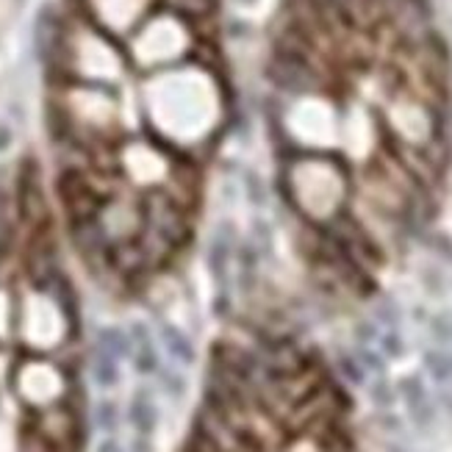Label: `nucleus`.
Here are the masks:
<instances>
[{
  "label": "nucleus",
  "mask_w": 452,
  "mask_h": 452,
  "mask_svg": "<svg viewBox=\"0 0 452 452\" xmlns=\"http://www.w3.org/2000/svg\"><path fill=\"white\" fill-rule=\"evenodd\" d=\"M142 114L147 134L186 159L206 150L225 125V92L211 67L184 61L147 72Z\"/></svg>",
  "instance_id": "1"
},
{
  "label": "nucleus",
  "mask_w": 452,
  "mask_h": 452,
  "mask_svg": "<svg viewBox=\"0 0 452 452\" xmlns=\"http://www.w3.org/2000/svg\"><path fill=\"white\" fill-rule=\"evenodd\" d=\"M47 131L56 147L97 153L125 139V111L114 89L56 81L47 100Z\"/></svg>",
  "instance_id": "2"
},
{
  "label": "nucleus",
  "mask_w": 452,
  "mask_h": 452,
  "mask_svg": "<svg viewBox=\"0 0 452 452\" xmlns=\"http://www.w3.org/2000/svg\"><path fill=\"white\" fill-rule=\"evenodd\" d=\"M47 72L53 83L75 81L114 89L128 72L125 45L72 11L61 17V31L47 61Z\"/></svg>",
  "instance_id": "3"
},
{
  "label": "nucleus",
  "mask_w": 452,
  "mask_h": 452,
  "mask_svg": "<svg viewBox=\"0 0 452 452\" xmlns=\"http://www.w3.org/2000/svg\"><path fill=\"white\" fill-rule=\"evenodd\" d=\"M75 294L64 275L47 286L17 289V341L25 353L56 355L75 341Z\"/></svg>",
  "instance_id": "4"
},
{
  "label": "nucleus",
  "mask_w": 452,
  "mask_h": 452,
  "mask_svg": "<svg viewBox=\"0 0 452 452\" xmlns=\"http://www.w3.org/2000/svg\"><path fill=\"white\" fill-rule=\"evenodd\" d=\"M195 25L186 17L156 6L125 39V56L128 64H134L136 70L159 72L189 61V56L195 53Z\"/></svg>",
  "instance_id": "5"
},
{
  "label": "nucleus",
  "mask_w": 452,
  "mask_h": 452,
  "mask_svg": "<svg viewBox=\"0 0 452 452\" xmlns=\"http://www.w3.org/2000/svg\"><path fill=\"white\" fill-rule=\"evenodd\" d=\"M184 161V156L164 147L153 136H125L114 145V170L120 181L142 195L164 189Z\"/></svg>",
  "instance_id": "6"
},
{
  "label": "nucleus",
  "mask_w": 452,
  "mask_h": 452,
  "mask_svg": "<svg viewBox=\"0 0 452 452\" xmlns=\"http://www.w3.org/2000/svg\"><path fill=\"white\" fill-rule=\"evenodd\" d=\"M8 383L14 397L31 411L61 405L72 397V372L53 355L25 353L14 361Z\"/></svg>",
  "instance_id": "7"
},
{
  "label": "nucleus",
  "mask_w": 452,
  "mask_h": 452,
  "mask_svg": "<svg viewBox=\"0 0 452 452\" xmlns=\"http://www.w3.org/2000/svg\"><path fill=\"white\" fill-rule=\"evenodd\" d=\"M89 225L95 230L97 241L111 252L114 247L122 244H134L139 241V236L145 233L147 225V214H145V195L128 189L125 184L117 186L114 192H108L95 214L89 217Z\"/></svg>",
  "instance_id": "8"
},
{
  "label": "nucleus",
  "mask_w": 452,
  "mask_h": 452,
  "mask_svg": "<svg viewBox=\"0 0 452 452\" xmlns=\"http://www.w3.org/2000/svg\"><path fill=\"white\" fill-rule=\"evenodd\" d=\"M159 0H75V11L114 39H128Z\"/></svg>",
  "instance_id": "9"
},
{
  "label": "nucleus",
  "mask_w": 452,
  "mask_h": 452,
  "mask_svg": "<svg viewBox=\"0 0 452 452\" xmlns=\"http://www.w3.org/2000/svg\"><path fill=\"white\" fill-rule=\"evenodd\" d=\"M125 419L128 425L134 428V433L139 436H153L156 428H159V405H156V397L147 386H136L131 400H128V408H125Z\"/></svg>",
  "instance_id": "10"
},
{
  "label": "nucleus",
  "mask_w": 452,
  "mask_h": 452,
  "mask_svg": "<svg viewBox=\"0 0 452 452\" xmlns=\"http://www.w3.org/2000/svg\"><path fill=\"white\" fill-rule=\"evenodd\" d=\"M227 223H220L211 233V241H209V272L217 283H225L227 277V266H230V255H233V236H227Z\"/></svg>",
  "instance_id": "11"
},
{
  "label": "nucleus",
  "mask_w": 452,
  "mask_h": 452,
  "mask_svg": "<svg viewBox=\"0 0 452 452\" xmlns=\"http://www.w3.org/2000/svg\"><path fill=\"white\" fill-rule=\"evenodd\" d=\"M159 336H161V344H164V350L170 353V358H175L181 366H192V364H195L197 353H195V341L189 339V333H184L178 325L164 322Z\"/></svg>",
  "instance_id": "12"
},
{
  "label": "nucleus",
  "mask_w": 452,
  "mask_h": 452,
  "mask_svg": "<svg viewBox=\"0 0 452 452\" xmlns=\"http://www.w3.org/2000/svg\"><path fill=\"white\" fill-rule=\"evenodd\" d=\"M17 339V286L0 280V347Z\"/></svg>",
  "instance_id": "13"
},
{
  "label": "nucleus",
  "mask_w": 452,
  "mask_h": 452,
  "mask_svg": "<svg viewBox=\"0 0 452 452\" xmlns=\"http://www.w3.org/2000/svg\"><path fill=\"white\" fill-rule=\"evenodd\" d=\"M95 347L106 350V353L114 355L117 361L134 355V339H131V333H128L125 328H117V325L100 328V330H97V339H95Z\"/></svg>",
  "instance_id": "14"
},
{
  "label": "nucleus",
  "mask_w": 452,
  "mask_h": 452,
  "mask_svg": "<svg viewBox=\"0 0 452 452\" xmlns=\"http://www.w3.org/2000/svg\"><path fill=\"white\" fill-rule=\"evenodd\" d=\"M89 369H92V380L100 389H114L120 383V361L114 355H108L106 350H100V347H95Z\"/></svg>",
  "instance_id": "15"
},
{
  "label": "nucleus",
  "mask_w": 452,
  "mask_h": 452,
  "mask_svg": "<svg viewBox=\"0 0 452 452\" xmlns=\"http://www.w3.org/2000/svg\"><path fill=\"white\" fill-rule=\"evenodd\" d=\"M156 375H161L159 383H161V392H164L170 400L181 403V400L186 397V392H189V380H186L178 369H159Z\"/></svg>",
  "instance_id": "16"
},
{
  "label": "nucleus",
  "mask_w": 452,
  "mask_h": 452,
  "mask_svg": "<svg viewBox=\"0 0 452 452\" xmlns=\"http://www.w3.org/2000/svg\"><path fill=\"white\" fill-rule=\"evenodd\" d=\"M95 425L103 430V433H114L120 428V405L114 400H100L95 405Z\"/></svg>",
  "instance_id": "17"
},
{
  "label": "nucleus",
  "mask_w": 452,
  "mask_h": 452,
  "mask_svg": "<svg viewBox=\"0 0 452 452\" xmlns=\"http://www.w3.org/2000/svg\"><path fill=\"white\" fill-rule=\"evenodd\" d=\"M425 366L436 380H450L452 378V355L450 353H428L425 355Z\"/></svg>",
  "instance_id": "18"
},
{
  "label": "nucleus",
  "mask_w": 452,
  "mask_h": 452,
  "mask_svg": "<svg viewBox=\"0 0 452 452\" xmlns=\"http://www.w3.org/2000/svg\"><path fill=\"white\" fill-rule=\"evenodd\" d=\"M400 394L405 397V403H408V408L425 400V389H422V383H419V378H405V380H400Z\"/></svg>",
  "instance_id": "19"
},
{
  "label": "nucleus",
  "mask_w": 452,
  "mask_h": 452,
  "mask_svg": "<svg viewBox=\"0 0 452 452\" xmlns=\"http://www.w3.org/2000/svg\"><path fill=\"white\" fill-rule=\"evenodd\" d=\"M339 369H341V375H344L350 383H364V369H361L353 358L341 355V358H339Z\"/></svg>",
  "instance_id": "20"
},
{
  "label": "nucleus",
  "mask_w": 452,
  "mask_h": 452,
  "mask_svg": "<svg viewBox=\"0 0 452 452\" xmlns=\"http://www.w3.org/2000/svg\"><path fill=\"white\" fill-rule=\"evenodd\" d=\"M372 400H375V405L389 408V405L394 403V392H392V386H389L386 380H378V383L372 386Z\"/></svg>",
  "instance_id": "21"
},
{
  "label": "nucleus",
  "mask_w": 452,
  "mask_h": 452,
  "mask_svg": "<svg viewBox=\"0 0 452 452\" xmlns=\"http://www.w3.org/2000/svg\"><path fill=\"white\" fill-rule=\"evenodd\" d=\"M433 336L439 341H452V314H439L433 319Z\"/></svg>",
  "instance_id": "22"
},
{
  "label": "nucleus",
  "mask_w": 452,
  "mask_h": 452,
  "mask_svg": "<svg viewBox=\"0 0 452 452\" xmlns=\"http://www.w3.org/2000/svg\"><path fill=\"white\" fill-rule=\"evenodd\" d=\"M380 344H383V353H386V355H392V358L403 355V341H400L397 333H386V336L380 339Z\"/></svg>",
  "instance_id": "23"
},
{
  "label": "nucleus",
  "mask_w": 452,
  "mask_h": 452,
  "mask_svg": "<svg viewBox=\"0 0 452 452\" xmlns=\"http://www.w3.org/2000/svg\"><path fill=\"white\" fill-rule=\"evenodd\" d=\"M128 452H156V444H153V436H134L131 444H128Z\"/></svg>",
  "instance_id": "24"
},
{
  "label": "nucleus",
  "mask_w": 452,
  "mask_h": 452,
  "mask_svg": "<svg viewBox=\"0 0 452 452\" xmlns=\"http://www.w3.org/2000/svg\"><path fill=\"white\" fill-rule=\"evenodd\" d=\"M14 145V128L8 122H0V153H6Z\"/></svg>",
  "instance_id": "25"
},
{
  "label": "nucleus",
  "mask_w": 452,
  "mask_h": 452,
  "mask_svg": "<svg viewBox=\"0 0 452 452\" xmlns=\"http://www.w3.org/2000/svg\"><path fill=\"white\" fill-rule=\"evenodd\" d=\"M361 364L369 366V369H375V372H383V361H380L372 350H364V353H361Z\"/></svg>",
  "instance_id": "26"
},
{
  "label": "nucleus",
  "mask_w": 452,
  "mask_h": 452,
  "mask_svg": "<svg viewBox=\"0 0 452 452\" xmlns=\"http://www.w3.org/2000/svg\"><path fill=\"white\" fill-rule=\"evenodd\" d=\"M95 452H125V447H122V444H120L114 436H106V439L97 444V450H95Z\"/></svg>",
  "instance_id": "27"
},
{
  "label": "nucleus",
  "mask_w": 452,
  "mask_h": 452,
  "mask_svg": "<svg viewBox=\"0 0 452 452\" xmlns=\"http://www.w3.org/2000/svg\"><path fill=\"white\" fill-rule=\"evenodd\" d=\"M358 339L361 341H372L375 339V328L372 325H358Z\"/></svg>",
  "instance_id": "28"
},
{
  "label": "nucleus",
  "mask_w": 452,
  "mask_h": 452,
  "mask_svg": "<svg viewBox=\"0 0 452 452\" xmlns=\"http://www.w3.org/2000/svg\"><path fill=\"white\" fill-rule=\"evenodd\" d=\"M380 425H383V428H386V430H397V428H400V425H397V419H394V417H383V422H380Z\"/></svg>",
  "instance_id": "29"
},
{
  "label": "nucleus",
  "mask_w": 452,
  "mask_h": 452,
  "mask_svg": "<svg viewBox=\"0 0 452 452\" xmlns=\"http://www.w3.org/2000/svg\"><path fill=\"white\" fill-rule=\"evenodd\" d=\"M389 452H405V450H397V447H392V450H389Z\"/></svg>",
  "instance_id": "30"
}]
</instances>
